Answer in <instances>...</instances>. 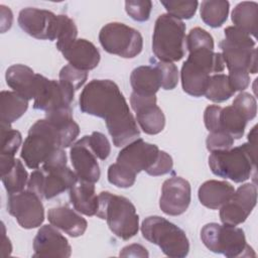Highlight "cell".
<instances>
[{"label":"cell","mask_w":258,"mask_h":258,"mask_svg":"<svg viewBox=\"0 0 258 258\" xmlns=\"http://www.w3.org/2000/svg\"><path fill=\"white\" fill-rule=\"evenodd\" d=\"M83 113L102 118L113 144L124 147L138 139L140 131L125 97L110 80H93L85 86L79 99Z\"/></svg>","instance_id":"1"},{"label":"cell","mask_w":258,"mask_h":258,"mask_svg":"<svg viewBox=\"0 0 258 258\" xmlns=\"http://www.w3.org/2000/svg\"><path fill=\"white\" fill-rule=\"evenodd\" d=\"M257 126L248 134V142L227 150L213 151L209 156V165L212 172L220 177L234 182L247 180L252 171L256 170Z\"/></svg>","instance_id":"2"},{"label":"cell","mask_w":258,"mask_h":258,"mask_svg":"<svg viewBox=\"0 0 258 258\" xmlns=\"http://www.w3.org/2000/svg\"><path fill=\"white\" fill-rule=\"evenodd\" d=\"M224 69L225 62L222 53L207 48L190 51L181 67L182 90L192 97L204 96L211 74H219Z\"/></svg>","instance_id":"3"},{"label":"cell","mask_w":258,"mask_h":258,"mask_svg":"<svg viewBox=\"0 0 258 258\" xmlns=\"http://www.w3.org/2000/svg\"><path fill=\"white\" fill-rule=\"evenodd\" d=\"M96 216L106 220L112 233L122 240H129L139 230V216L134 205L125 197L109 191L100 192Z\"/></svg>","instance_id":"4"},{"label":"cell","mask_w":258,"mask_h":258,"mask_svg":"<svg viewBox=\"0 0 258 258\" xmlns=\"http://www.w3.org/2000/svg\"><path fill=\"white\" fill-rule=\"evenodd\" d=\"M62 148L61 138L56 128L47 120H37L28 130L20 156L27 167L36 169L48 161Z\"/></svg>","instance_id":"5"},{"label":"cell","mask_w":258,"mask_h":258,"mask_svg":"<svg viewBox=\"0 0 258 258\" xmlns=\"http://www.w3.org/2000/svg\"><path fill=\"white\" fill-rule=\"evenodd\" d=\"M185 24L170 14H161L155 21L152 51L160 61H178L184 56Z\"/></svg>","instance_id":"6"},{"label":"cell","mask_w":258,"mask_h":258,"mask_svg":"<svg viewBox=\"0 0 258 258\" xmlns=\"http://www.w3.org/2000/svg\"><path fill=\"white\" fill-rule=\"evenodd\" d=\"M141 233L148 242L157 245L168 257L183 258L189 252V242L182 229L159 216L147 217Z\"/></svg>","instance_id":"7"},{"label":"cell","mask_w":258,"mask_h":258,"mask_svg":"<svg viewBox=\"0 0 258 258\" xmlns=\"http://www.w3.org/2000/svg\"><path fill=\"white\" fill-rule=\"evenodd\" d=\"M201 239L210 251L228 258L256 256L246 242L244 231L236 226L209 223L202 228Z\"/></svg>","instance_id":"8"},{"label":"cell","mask_w":258,"mask_h":258,"mask_svg":"<svg viewBox=\"0 0 258 258\" xmlns=\"http://www.w3.org/2000/svg\"><path fill=\"white\" fill-rule=\"evenodd\" d=\"M78 180L76 172L67 165H41L31 172L27 189L49 200L70 189Z\"/></svg>","instance_id":"9"},{"label":"cell","mask_w":258,"mask_h":258,"mask_svg":"<svg viewBox=\"0 0 258 258\" xmlns=\"http://www.w3.org/2000/svg\"><path fill=\"white\" fill-rule=\"evenodd\" d=\"M99 41L107 52L123 58L137 56L143 47L140 32L120 22H110L104 25L99 33Z\"/></svg>","instance_id":"10"},{"label":"cell","mask_w":258,"mask_h":258,"mask_svg":"<svg viewBox=\"0 0 258 258\" xmlns=\"http://www.w3.org/2000/svg\"><path fill=\"white\" fill-rule=\"evenodd\" d=\"M7 211L24 229L37 228L44 221L41 198L29 189L9 195Z\"/></svg>","instance_id":"11"},{"label":"cell","mask_w":258,"mask_h":258,"mask_svg":"<svg viewBox=\"0 0 258 258\" xmlns=\"http://www.w3.org/2000/svg\"><path fill=\"white\" fill-rule=\"evenodd\" d=\"M257 187L253 183H244L235 190L229 202L220 208L223 224L237 226L246 221L256 206Z\"/></svg>","instance_id":"12"},{"label":"cell","mask_w":258,"mask_h":258,"mask_svg":"<svg viewBox=\"0 0 258 258\" xmlns=\"http://www.w3.org/2000/svg\"><path fill=\"white\" fill-rule=\"evenodd\" d=\"M159 152L157 145L138 138L121 149L116 162L137 175L142 170L147 172L154 165Z\"/></svg>","instance_id":"13"},{"label":"cell","mask_w":258,"mask_h":258,"mask_svg":"<svg viewBox=\"0 0 258 258\" xmlns=\"http://www.w3.org/2000/svg\"><path fill=\"white\" fill-rule=\"evenodd\" d=\"M130 104L136 113V121L144 133L155 135L164 129L165 117L156 105L155 95H140L132 92Z\"/></svg>","instance_id":"14"},{"label":"cell","mask_w":258,"mask_h":258,"mask_svg":"<svg viewBox=\"0 0 258 258\" xmlns=\"http://www.w3.org/2000/svg\"><path fill=\"white\" fill-rule=\"evenodd\" d=\"M18 24L24 32L34 38L55 40L57 15L51 11L33 7L24 8L19 12Z\"/></svg>","instance_id":"15"},{"label":"cell","mask_w":258,"mask_h":258,"mask_svg":"<svg viewBox=\"0 0 258 258\" xmlns=\"http://www.w3.org/2000/svg\"><path fill=\"white\" fill-rule=\"evenodd\" d=\"M190 184L186 179L172 176L162 184L159 208L168 216H179L187 210L190 204Z\"/></svg>","instance_id":"16"},{"label":"cell","mask_w":258,"mask_h":258,"mask_svg":"<svg viewBox=\"0 0 258 258\" xmlns=\"http://www.w3.org/2000/svg\"><path fill=\"white\" fill-rule=\"evenodd\" d=\"M74 95L75 90L69 84L59 80L45 78L37 97L34 99L33 108L42 110L45 113L62 108H71Z\"/></svg>","instance_id":"17"},{"label":"cell","mask_w":258,"mask_h":258,"mask_svg":"<svg viewBox=\"0 0 258 258\" xmlns=\"http://www.w3.org/2000/svg\"><path fill=\"white\" fill-rule=\"evenodd\" d=\"M33 257L69 258L72 248L69 241L54 226L43 225L33 240Z\"/></svg>","instance_id":"18"},{"label":"cell","mask_w":258,"mask_h":258,"mask_svg":"<svg viewBox=\"0 0 258 258\" xmlns=\"http://www.w3.org/2000/svg\"><path fill=\"white\" fill-rule=\"evenodd\" d=\"M6 84L27 101L35 99L43 85L45 77L35 74L25 64H13L5 74Z\"/></svg>","instance_id":"19"},{"label":"cell","mask_w":258,"mask_h":258,"mask_svg":"<svg viewBox=\"0 0 258 258\" xmlns=\"http://www.w3.org/2000/svg\"><path fill=\"white\" fill-rule=\"evenodd\" d=\"M222 56L229 73H257V49L234 44L226 39L220 42Z\"/></svg>","instance_id":"20"},{"label":"cell","mask_w":258,"mask_h":258,"mask_svg":"<svg viewBox=\"0 0 258 258\" xmlns=\"http://www.w3.org/2000/svg\"><path fill=\"white\" fill-rule=\"evenodd\" d=\"M70 155L79 180L93 183L99 180L101 170L97 161V156L83 139L78 140L72 145Z\"/></svg>","instance_id":"21"},{"label":"cell","mask_w":258,"mask_h":258,"mask_svg":"<svg viewBox=\"0 0 258 258\" xmlns=\"http://www.w3.org/2000/svg\"><path fill=\"white\" fill-rule=\"evenodd\" d=\"M61 53L71 66L86 72L95 69L101 58L100 52L94 43L84 38L76 39Z\"/></svg>","instance_id":"22"},{"label":"cell","mask_w":258,"mask_h":258,"mask_svg":"<svg viewBox=\"0 0 258 258\" xmlns=\"http://www.w3.org/2000/svg\"><path fill=\"white\" fill-rule=\"evenodd\" d=\"M47 219L52 226L73 238L84 235L88 227L86 219L67 206L49 209Z\"/></svg>","instance_id":"23"},{"label":"cell","mask_w":258,"mask_h":258,"mask_svg":"<svg viewBox=\"0 0 258 258\" xmlns=\"http://www.w3.org/2000/svg\"><path fill=\"white\" fill-rule=\"evenodd\" d=\"M234 192L235 188L230 182L210 179L199 187L198 197L203 206L211 210H217L229 202Z\"/></svg>","instance_id":"24"},{"label":"cell","mask_w":258,"mask_h":258,"mask_svg":"<svg viewBox=\"0 0 258 258\" xmlns=\"http://www.w3.org/2000/svg\"><path fill=\"white\" fill-rule=\"evenodd\" d=\"M70 200L76 211L86 216H95L99 208V197L93 182L78 180L70 188Z\"/></svg>","instance_id":"25"},{"label":"cell","mask_w":258,"mask_h":258,"mask_svg":"<svg viewBox=\"0 0 258 258\" xmlns=\"http://www.w3.org/2000/svg\"><path fill=\"white\" fill-rule=\"evenodd\" d=\"M47 119L58 131L62 148L70 147L80 133V127L73 118L72 108H62L45 113Z\"/></svg>","instance_id":"26"},{"label":"cell","mask_w":258,"mask_h":258,"mask_svg":"<svg viewBox=\"0 0 258 258\" xmlns=\"http://www.w3.org/2000/svg\"><path fill=\"white\" fill-rule=\"evenodd\" d=\"M130 84L133 92L140 95H155L161 88L159 73L152 66L135 68L130 75Z\"/></svg>","instance_id":"27"},{"label":"cell","mask_w":258,"mask_h":258,"mask_svg":"<svg viewBox=\"0 0 258 258\" xmlns=\"http://www.w3.org/2000/svg\"><path fill=\"white\" fill-rule=\"evenodd\" d=\"M28 101L14 91H2L0 94V121L11 125L27 110Z\"/></svg>","instance_id":"28"},{"label":"cell","mask_w":258,"mask_h":258,"mask_svg":"<svg viewBox=\"0 0 258 258\" xmlns=\"http://www.w3.org/2000/svg\"><path fill=\"white\" fill-rule=\"evenodd\" d=\"M232 21L237 28L256 36L258 22V4L254 1L240 2L232 11Z\"/></svg>","instance_id":"29"},{"label":"cell","mask_w":258,"mask_h":258,"mask_svg":"<svg viewBox=\"0 0 258 258\" xmlns=\"http://www.w3.org/2000/svg\"><path fill=\"white\" fill-rule=\"evenodd\" d=\"M247 118L233 105L220 109L219 132H225L234 139H240L244 135Z\"/></svg>","instance_id":"30"},{"label":"cell","mask_w":258,"mask_h":258,"mask_svg":"<svg viewBox=\"0 0 258 258\" xmlns=\"http://www.w3.org/2000/svg\"><path fill=\"white\" fill-rule=\"evenodd\" d=\"M229 8L230 4L225 0L203 1L200 8L201 18L210 27H220L228 18Z\"/></svg>","instance_id":"31"},{"label":"cell","mask_w":258,"mask_h":258,"mask_svg":"<svg viewBox=\"0 0 258 258\" xmlns=\"http://www.w3.org/2000/svg\"><path fill=\"white\" fill-rule=\"evenodd\" d=\"M235 94L229 78L225 74H216L210 77L207 90L205 92L206 98L215 103H222L229 100Z\"/></svg>","instance_id":"32"},{"label":"cell","mask_w":258,"mask_h":258,"mask_svg":"<svg viewBox=\"0 0 258 258\" xmlns=\"http://www.w3.org/2000/svg\"><path fill=\"white\" fill-rule=\"evenodd\" d=\"M1 179L6 191L13 195L24 190L28 182V173L22 162L16 159L14 164L5 173L1 174Z\"/></svg>","instance_id":"33"},{"label":"cell","mask_w":258,"mask_h":258,"mask_svg":"<svg viewBox=\"0 0 258 258\" xmlns=\"http://www.w3.org/2000/svg\"><path fill=\"white\" fill-rule=\"evenodd\" d=\"M78 35V28L75 21L68 15H57L56 26V48L61 52L68 48L76 39Z\"/></svg>","instance_id":"34"},{"label":"cell","mask_w":258,"mask_h":258,"mask_svg":"<svg viewBox=\"0 0 258 258\" xmlns=\"http://www.w3.org/2000/svg\"><path fill=\"white\" fill-rule=\"evenodd\" d=\"M1 153L0 155L14 156L22 142V136L19 131L11 128V125L1 123Z\"/></svg>","instance_id":"35"},{"label":"cell","mask_w":258,"mask_h":258,"mask_svg":"<svg viewBox=\"0 0 258 258\" xmlns=\"http://www.w3.org/2000/svg\"><path fill=\"white\" fill-rule=\"evenodd\" d=\"M160 3L164 6L168 14L178 19H190L197 11L198 1H182V0H161Z\"/></svg>","instance_id":"36"},{"label":"cell","mask_w":258,"mask_h":258,"mask_svg":"<svg viewBox=\"0 0 258 258\" xmlns=\"http://www.w3.org/2000/svg\"><path fill=\"white\" fill-rule=\"evenodd\" d=\"M185 44L188 52L201 48H208L214 50L213 36L207 30L201 27H195L190 29L189 33L185 38Z\"/></svg>","instance_id":"37"},{"label":"cell","mask_w":258,"mask_h":258,"mask_svg":"<svg viewBox=\"0 0 258 258\" xmlns=\"http://www.w3.org/2000/svg\"><path fill=\"white\" fill-rule=\"evenodd\" d=\"M82 139L94 152L97 158L105 160L110 155L111 145L108 138L103 133L94 131L91 135H86Z\"/></svg>","instance_id":"38"},{"label":"cell","mask_w":258,"mask_h":258,"mask_svg":"<svg viewBox=\"0 0 258 258\" xmlns=\"http://www.w3.org/2000/svg\"><path fill=\"white\" fill-rule=\"evenodd\" d=\"M108 180L110 183L117 187L127 188L134 184L136 180V174L115 162L108 168Z\"/></svg>","instance_id":"39"},{"label":"cell","mask_w":258,"mask_h":258,"mask_svg":"<svg viewBox=\"0 0 258 258\" xmlns=\"http://www.w3.org/2000/svg\"><path fill=\"white\" fill-rule=\"evenodd\" d=\"M160 77V86L163 90H173L178 83V70L173 62L157 61L154 66Z\"/></svg>","instance_id":"40"},{"label":"cell","mask_w":258,"mask_h":258,"mask_svg":"<svg viewBox=\"0 0 258 258\" xmlns=\"http://www.w3.org/2000/svg\"><path fill=\"white\" fill-rule=\"evenodd\" d=\"M152 2L150 0H129L125 2L127 14L135 21L144 22L150 17Z\"/></svg>","instance_id":"41"},{"label":"cell","mask_w":258,"mask_h":258,"mask_svg":"<svg viewBox=\"0 0 258 258\" xmlns=\"http://www.w3.org/2000/svg\"><path fill=\"white\" fill-rule=\"evenodd\" d=\"M88 73L79 70L70 63L64 66L59 72V81L72 86L75 91L79 90L87 81Z\"/></svg>","instance_id":"42"},{"label":"cell","mask_w":258,"mask_h":258,"mask_svg":"<svg viewBox=\"0 0 258 258\" xmlns=\"http://www.w3.org/2000/svg\"><path fill=\"white\" fill-rule=\"evenodd\" d=\"M232 105L236 107L247 118L248 121L255 118L257 113V103L256 99L251 94L246 92L240 93L234 99Z\"/></svg>","instance_id":"43"},{"label":"cell","mask_w":258,"mask_h":258,"mask_svg":"<svg viewBox=\"0 0 258 258\" xmlns=\"http://www.w3.org/2000/svg\"><path fill=\"white\" fill-rule=\"evenodd\" d=\"M234 138L225 132H210L206 139L207 149L211 152L232 148Z\"/></svg>","instance_id":"44"},{"label":"cell","mask_w":258,"mask_h":258,"mask_svg":"<svg viewBox=\"0 0 258 258\" xmlns=\"http://www.w3.org/2000/svg\"><path fill=\"white\" fill-rule=\"evenodd\" d=\"M225 39L241 46L255 48V40L250 36V34L237 28L236 26H228L225 28Z\"/></svg>","instance_id":"45"},{"label":"cell","mask_w":258,"mask_h":258,"mask_svg":"<svg viewBox=\"0 0 258 258\" xmlns=\"http://www.w3.org/2000/svg\"><path fill=\"white\" fill-rule=\"evenodd\" d=\"M172 166H173V161L171 156L165 151L160 150L157 160L155 161L154 165L147 171V173L152 176L163 175L170 172L172 169Z\"/></svg>","instance_id":"46"},{"label":"cell","mask_w":258,"mask_h":258,"mask_svg":"<svg viewBox=\"0 0 258 258\" xmlns=\"http://www.w3.org/2000/svg\"><path fill=\"white\" fill-rule=\"evenodd\" d=\"M229 82L232 88L236 91H244L248 88L250 84V75L245 72H236V73H229Z\"/></svg>","instance_id":"47"},{"label":"cell","mask_w":258,"mask_h":258,"mask_svg":"<svg viewBox=\"0 0 258 258\" xmlns=\"http://www.w3.org/2000/svg\"><path fill=\"white\" fill-rule=\"evenodd\" d=\"M120 256L123 257H148L149 254L147 250L139 244H131L124 247L121 252Z\"/></svg>","instance_id":"48"},{"label":"cell","mask_w":258,"mask_h":258,"mask_svg":"<svg viewBox=\"0 0 258 258\" xmlns=\"http://www.w3.org/2000/svg\"><path fill=\"white\" fill-rule=\"evenodd\" d=\"M0 11H1V32H5L8 30L13 21V14L9 7H6L4 5H0Z\"/></svg>","instance_id":"49"}]
</instances>
